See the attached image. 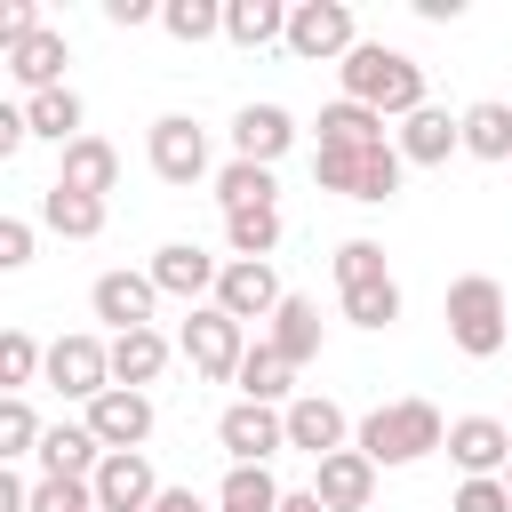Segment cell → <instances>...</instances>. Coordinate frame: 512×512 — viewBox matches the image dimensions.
<instances>
[{"label": "cell", "mask_w": 512, "mask_h": 512, "mask_svg": "<svg viewBox=\"0 0 512 512\" xmlns=\"http://www.w3.org/2000/svg\"><path fill=\"white\" fill-rule=\"evenodd\" d=\"M352 448L376 464V472H400V464H424L432 448H448V416L432 400H384L352 424Z\"/></svg>", "instance_id": "cell-1"}, {"label": "cell", "mask_w": 512, "mask_h": 512, "mask_svg": "<svg viewBox=\"0 0 512 512\" xmlns=\"http://www.w3.org/2000/svg\"><path fill=\"white\" fill-rule=\"evenodd\" d=\"M336 72H344V96H352V104H368V112H384V120H408V112H424V104H432V96H424V64H416L408 48L360 40Z\"/></svg>", "instance_id": "cell-2"}, {"label": "cell", "mask_w": 512, "mask_h": 512, "mask_svg": "<svg viewBox=\"0 0 512 512\" xmlns=\"http://www.w3.org/2000/svg\"><path fill=\"white\" fill-rule=\"evenodd\" d=\"M312 184H320V192H344V200H360V208H384V200H400L408 160H400V144H368V152L312 144Z\"/></svg>", "instance_id": "cell-3"}, {"label": "cell", "mask_w": 512, "mask_h": 512, "mask_svg": "<svg viewBox=\"0 0 512 512\" xmlns=\"http://www.w3.org/2000/svg\"><path fill=\"white\" fill-rule=\"evenodd\" d=\"M336 304H344V320L368 328V336H384V328L400 320V280H392V264H384L376 240H344V248H336Z\"/></svg>", "instance_id": "cell-4"}, {"label": "cell", "mask_w": 512, "mask_h": 512, "mask_svg": "<svg viewBox=\"0 0 512 512\" xmlns=\"http://www.w3.org/2000/svg\"><path fill=\"white\" fill-rule=\"evenodd\" d=\"M448 344H456L464 360H496V352H512V296H504L488 272L448 280Z\"/></svg>", "instance_id": "cell-5"}, {"label": "cell", "mask_w": 512, "mask_h": 512, "mask_svg": "<svg viewBox=\"0 0 512 512\" xmlns=\"http://www.w3.org/2000/svg\"><path fill=\"white\" fill-rule=\"evenodd\" d=\"M176 352L192 360V376H200V384H232V376H240V360H248V328H240L224 304H192V320L176 328Z\"/></svg>", "instance_id": "cell-6"}, {"label": "cell", "mask_w": 512, "mask_h": 512, "mask_svg": "<svg viewBox=\"0 0 512 512\" xmlns=\"http://www.w3.org/2000/svg\"><path fill=\"white\" fill-rule=\"evenodd\" d=\"M144 160H152V176L176 184V192H192L200 176L216 184V168H208V128H200L192 112H160L152 136H144Z\"/></svg>", "instance_id": "cell-7"}, {"label": "cell", "mask_w": 512, "mask_h": 512, "mask_svg": "<svg viewBox=\"0 0 512 512\" xmlns=\"http://www.w3.org/2000/svg\"><path fill=\"white\" fill-rule=\"evenodd\" d=\"M360 48V24L344 0H296L288 8V56L296 64H344Z\"/></svg>", "instance_id": "cell-8"}, {"label": "cell", "mask_w": 512, "mask_h": 512, "mask_svg": "<svg viewBox=\"0 0 512 512\" xmlns=\"http://www.w3.org/2000/svg\"><path fill=\"white\" fill-rule=\"evenodd\" d=\"M40 384L88 408L96 392H112V344H104V336H56V344H48V376H40Z\"/></svg>", "instance_id": "cell-9"}, {"label": "cell", "mask_w": 512, "mask_h": 512, "mask_svg": "<svg viewBox=\"0 0 512 512\" xmlns=\"http://www.w3.org/2000/svg\"><path fill=\"white\" fill-rule=\"evenodd\" d=\"M80 424L96 432V448H104V456H136V448L152 440V392L112 384V392H96V400L80 408Z\"/></svg>", "instance_id": "cell-10"}, {"label": "cell", "mask_w": 512, "mask_h": 512, "mask_svg": "<svg viewBox=\"0 0 512 512\" xmlns=\"http://www.w3.org/2000/svg\"><path fill=\"white\" fill-rule=\"evenodd\" d=\"M216 448H224L232 464H272V456L288 448V416L264 408V400H232V408L216 416Z\"/></svg>", "instance_id": "cell-11"}, {"label": "cell", "mask_w": 512, "mask_h": 512, "mask_svg": "<svg viewBox=\"0 0 512 512\" xmlns=\"http://www.w3.org/2000/svg\"><path fill=\"white\" fill-rule=\"evenodd\" d=\"M208 304H224V312L248 328V320H272V312L288 304V288H280V272H272V264L224 256V280H216V296H208Z\"/></svg>", "instance_id": "cell-12"}, {"label": "cell", "mask_w": 512, "mask_h": 512, "mask_svg": "<svg viewBox=\"0 0 512 512\" xmlns=\"http://www.w3.org/2000/svg\"><path fill=\"white\" fill-rule=\"evenodd\" d=\"M88 312H96L112 336H128V328H152V312H160V288H152V272H96V288H88Z\"/></svg>", "instance_id": "cell-13"}, {"label": "cell", "mask_w": 512, "mask_h": 512, "mask_svg": "<svg viewBox=\"0 0 512 512\" xmlns=\"http://www.w3.org/2000/svg\"><path fill=\"white\" fill-rule=\"evenodd\" d=\"M448 456H456L464 480H504V464H512V424H496V416H456V424H448Z\"/></svg>", "instance_id": "cell-14"}, {"label": "cell", "mask_w": 512, "mask_h": 512, "mask_svg": "<svg viewBox=\"0 0 512 512\" xmlns=\"http://www.w3.org/2000/svg\"><path fill=\"white\" fill-rule=\"evenodd\" d=\"M88 488H96V512H152V504H160V496H168V488H160V472H152V456H144V448H136V456H104V464H96V480H88Z\"/></svg>", "instance_id": "cell-15"}, {"label": "cell", "mask_w": 512, "mask_h": 512, "mask_svg": "<svg viewBox=\"0 0 512 512\" xmlns=\"http://www.w3.org/2000/svg\"><path fill=\"white\" fill-rule=\"evenodd\" d=\"M216 280H224V264H216L208 248H192V240H168V248L152 256V288L176 296V304H208Z\"/></svg>", "instance_id": "cell-16"}, {"label": "cell", "mask_w": 512, "mask_h": 512, "mask_svg": "<svg viewBox=\"0 0 512 512\" xmlns=\"http://www.w3.org/2000/svg\"><path fill=\"white\" fill-rule=\"evenodd\" d=\"M280 416H288V448H304L312 464L336 456V448H352V424H344V408H336L328 392H296Z\"/></svg>", "instance_id": "cell-17"}, {"label": "cell", "mask_w": 512, "mask_h": 512, "mask_svg": "<svg viewBox=\"0 0 512 512\" xmlns=\"http://www.w3.org/2000/svg\"><path fill=\"white\" fill-rule=\"evenodd\" d=\"M288 144H296V120H288V104H240V112H232V160H256V168H272Z\"/></svg>", "instance_id": "cell-18"}, {"label": "cell", "mask_w": 512, "mask_h": 512, "mask_svg": "<svg viewBox=\"0 0 512 512\" xmlns=\"http://www.w3.org/2000/svg\"><path fill=\"white\" fill-rule=\"evenodd\" d=\"M400 160L408 168H440L448 152H464V112H440V104H424V112H408L400 120Z\"/></svg>", "instance_id": "cell-19"}, {"label": "cell", "mask_w": 512, "mask_h": 512, "mask_svg": "<svg viewBox=\"0 0 512 512\" xmlns=\"http://www.w3.org/2000/svg\"><path fill=\"white\" fill-rule=\"evenodd\" d=\"M312 496H320L328 512H368V496H376V464H368L360 448H336V456H320Z\"/></svg>", "instance_id": "cell-20"}, {"label": "cell", "mask_w": 512, "mask_h": 512, "mask_svg": "<svg viewBox=\"0 0 512 512\" xmlns=\"http://www.w3.org/2000/svg\"><path fill=\"white\" fill-rule=\"evenodd\" d=\"M64 64H72V48H64V32H56V24H40L32 40H16V48H8V72H16V88H24V96L64 88Z\"/></svg>", "instance_id": "cell-21"}, {"label": "cell", "mask_w": 512, "mask_h": 512, "mask_svg": "<svg viewBox=\"0 0 512 512\" xmlns=\"http://www.w3.org/2000/svg\"><path fill=\"white\" fill-rule=\"evenodd\" d=\"M56 184H64V192H88V200H104V192L120 184V152H112L104 136H80V144H64V160H56Z\"/></svg>", "instance_id": "cell-22"}, {"label": "cell", "mask_w": 512, "mask_h": 512, "mask_svg": "<svg viewBox=\"0 0 512 512\" xmlns=\"http://www.w3.org/2000/svg\"><path fill=\"white\" fill-rule=\"evenodd\" d=\"M264 344H272L288 368H312V360H320V304L288 288V304L272 312V336H264Z\"/></svg>", "instance_id": "cell-23"}, {"label": "cell", "mask_w": 512, "mask_h": 512, "mask_svg": "<svg viewBox=\"0 0 512 512\" xmlns=\"http://www.w3.org/2000/svg\"><path fill=\"white\" fill-rule=\"evenodd\" d=\"M168 360H176V344H168L160 328H128V336H112V384H128V392L160 384Z\"/></svg>", "instance_id": "cell-24"}, {"label": "cell", "mask_w": 512, "mask_h": 512, "mask_svg": "<svg viewBox=\"0 0 512 512\" xmlns=\"http://www.w3.org/2000/svg\"><path fill=\"white\" fill-rule=\"evenodd\" d=\"M96 464H104V448H96L88 424H48V440H40V480H96Z\"/></svg>", "instance_id": "cell-25"}, {"label": "cell", "mask_w": 512, "mask_h": 512, "mask_svg": "<svg viewBox=\"0 0 512 512\" xmlns=\"http://www.w3.org/2000/svg\"><path fill=\"white\" fill-rule=\"evenodd\" d=\"M224 40L232 48H288V8L280 0H224Z\"/></svg>", "instance_id": "cell-26"}, {"label": "cell", "mask_w": 512, "mask_h": 512, "mask_svg": "<svg viewBox=\"0 0 512 512\" xmlns=\"http://www.w3.org/2000/svg\"><path fill=\"white\" fill-rule=\"evenodd\" d=\"M208 192H216V208H224V216H240V208H280V176H272V168H256V160H224Z\"/></svg>", "instance_id": "cell-27"}, {"label": "cell", "mask_w": 512, "mask_h": 512, "mask_svg": "<svg viewBox=\"0 0 512 512\" xmlns=\"http://www.w3.org/2000/svg\"><path fill=\"white\" fill-rule=\"evenodd\" d=\"M240 400H264V408H288L296 400V368L272 352V344H248V360H240Z\"/></svg>", "instance_id": "cell-28"}, {"label": "cell", "mask_w": 512, "mask_h": 512, "mask_svg": "<svg viewBox=\"0 0 512 512\" xmlns=\"http://www.w3.org/2000/svg\"><path fill=\"white\" fill-rule=\"evenodd\" d=\"M24 120H32V136H48V144H80L88 128V104L72 96V88H40V96H24Z\"/></svg>", "instance_id": "cell-29"}, {"label": "cell", "mask_w": 512, "mask_h": 512, "mask_svg": "<svg viewBox=\"0 0 512 512\" xmlns=\"http://www.w3.org/2000/svg\"><path fill=\"white\" fill-rule=\"evenodd\" d=\"M320 144H344V152H368V144H392V136H384V112H368V104H352V96H336V104H320Z\"/></svg>", "instance_id": "cell-30"}, {"label": "cell", "mask_w": 512, "mask_h": 512, "mask_svg": "<svg viewBox=\"0 0 512 512\" xmlns=\"http://www.w3.org/2000/svg\"><path fill=\"white\" fill-rule=\"evenodd\" d=\"M40 224H48V232H64V240H96V232H104V200L48 184V192H40Z\"/></svg>", "instance_id": "cell-31"}, {"label": "cell", "mask_w": 512, "mask_h": 512, "mask_svg": "<svg viewBox=\"0 0 512 512\" xmlns=\"http://www.w3.org/2000/svg\"><path fill=\"white\" fill-rule=\"evenodd\" d=\"M280 480H272V464H232L224 472V488H216V512H280Z\"/></svg>", "instance_id": "cell-32"}, {"label": "cell", "mask_w": 512, "mask_h": 512, "mask_svg": "<svg viewBox=\"0 0 512 512\" xmlns=\"http://www.w3.org/2000/svg\"><path fill=\"white\" fill-rule=\"evenodd\" d=\"M464 152L472 160H512V104H496V96L464 104Z\"/></svg>", "instance_id": "cell-33"}, {"label": "cell", "mask_w": 512, "mask_h": 512, "mask_svg": "<svg viewBox=\"0 0 512 512\" xmlns=\"http://www.w3.org/2000/svg\"><path fill=\"white\" fill-rule=\"evenodd\" d=\"M280 208H240V216H224V240H232V256H248V264H272V248H280Z\"/></svg>", "instance_id": "cell-34"}, {"label": "cell", "mask_w": 512, "mask_h": 512, "mask_svg": "<svg viewBox=\"0 0 512 512\" xmlns=\"http://www.w3.org/2000/svg\"><path fill=\"white\" fill-rule=\"evenodd\" d=\"M160 32L184 40V48H200V40L224 32V0H160Z\"/></svg>", "instance_id": "cell-35"}, {"label": "cell", "mask_w": 512, "mask_h": 512, "mask_svg": "<svg viewBox=\"0 0 512 512\" xmlns=\"http://www.w3.org/2000/svg\"><path fill=\"white\" fill-rule=\"evenodd\" d=\"M40 440H48V424L32 416V400H24V392H8V400H0V464L40 456Z\"/></svg>", "instance_id": "cell-36"}, {"label": "cell", "mask_w": 512, "mask_h": 512, "mask_svg": "<svg viewBox=\"0 0 512 512\" xmlns=\"http://www.w3.org/2000/svg\"><path fill=\"white\" fill-rule=\"evenodd\" d=\"M48 376V344H32V328H8L0 336V384L8 392H32Z\"/></svg>", "instance_id": "cell-37"}, {"label": "cell", "mask_w": 512, "mask_h": 512, "mask_svg": "<svg viewBox=\"0 0 512 512\" xmlns=\"http://www.w3.org/2000/svg\"><path fill=\"white\" fill-rule=\"evenodd\" d=\"M32 512H96L88 480H32Z\"/></svg>", "instance_id": "cell-38"}, {"label": "cell", "mask_w": 512, "mask_h": 512, "mask_svg": "<svg viewBox=\"0 0 512 512\" xmlns=\"http://www.w3.org/2000/svg\"><path fill=\"white\" fill-rule=\"evenodd\" d=\"M448 512H512V488H504V480H464V488L448 496Z\"/></svg>", "instance_id": "cell-39"}, {"label": "cell", "mask_w": 512, "mask_h": 512, "mask_svg": "<svg viewBox=\"0 0 512 512\" xmlns=\"http://www.w3.org/2000/svg\"><path fill=\"white\" fill-rule=\"evenodd\" d=\"M24 264H32V224L0 216V272H24Z\"/></svg>", "instance_id": "cell-40"}, {"label": "cell", "mask_w": 512, "mask_h": 512, "mask_svg": "<svg viewBox=\"0 0 512 512\" xmlns=\"http://www.w3.org/2000/svg\"><path fill=\"white\" fill-rule=\"evenodd\" d=\"M32 144V120H24V104H0V160H16Z\"/></svg>", "instance_id": "cell-41"}, {"label": "cell", "mask_w": 512, "mask_h": 512, "mask_svg": "<svg viewBox=\"0 0 512 512\" xmlns=\"http://www.w3.org/2000/svg\"><path fill=\"white\" fill-rule=\"evenodd\" d=\"M104 24L136 32V24H160V8H152V0H104Z\"/></svg>", "instance_id": "cell-42"}, {"label": "cell", "mask_w": 512, "mask_h": 512, "mask_svg": "<svg viewBox=\"0 0 512 512\" xmlns=\"http://www.w3.org/2000/svg\"><path fill=\"white\" fill-rule=\"evenodd\" d=\"M0 512H32V480L16 464H0Z\"/></svg>", "instance_id": "cell-43"}, {"label": "cell", "mask_w": 512, "mask_h": 512, "mask_svg": "<svg viewBox=\"0 0 512 512\" xmlns=\"http://www.w3.org/2000/svg\"><path fill=\"white\" fill-rule=\"evenodd\" d=\"M416 16H424V24H456V16H464V0H416Z\"/></svg>", "instance_id": "cell-44"}, {"label": "cell", "mask_w": 512, "mask_h": 512, "mask_svg": "<svg viewBox=\"0 0 512 512\" xmlns=\"http://www.w3.org/2000/svg\"><path fill=\"white\" fill-rule=\"evenodd\" d=\"M152 512H208V504H200V496H192V488H168V496H160V504H152Z\"/></svg>", "instance_id": "cell-45"}, {"label": "cell", "mask_w": 512, "mask_h": 512, "mask_svg": "<svg viewBox=\"0 0 512 512\" xmlns=\"http://www.w3.org/2000/svg\"><path fill=\"white\" fill-rule=\"evenodd\" d=\"M280 512H328V504H320L312 488H288V496H280Z\"/></svg>", "instance_id": "cell-46"}, {"label": "cell", "mask_w": 512, "mask_h": 512, "mask_svg": "<svg viewBox=\"0 0 512 512\" xmlns=\"http://www.w3.org/2000/svg\"><path fill=\"white\" fill-rule=\"evenodd\" d=\"M504 488H512V464H504Z\"/></svg>", "instance_id": "cell-47"}]
</instances>
